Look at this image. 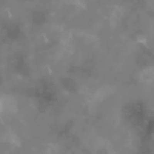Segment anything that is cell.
<instances>
[{"label": "cell", "mask_w": 154, "mask_h": 154, "mask_svg": "<svg viewBox=\"0 0 154 154\" xmlns=\"http://www.w3.org/2000/svg\"><path fill=\"white\" fill-rule=\"evenodd\" d=\"M143 81L147 85L154 86V69H147L143 74Z\"/></svg>", "instance_id": "1"}]
</instances>
